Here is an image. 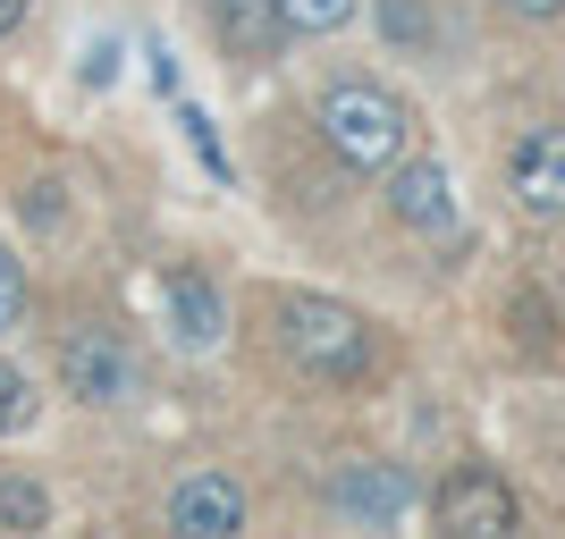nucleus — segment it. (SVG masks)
I'll use <instances>...</instances> for the list:
<instances>
[{
  "instance_id": "obj_1",
  "label": "nucleus",
  "mask_w": 565,
  "mask_h": 539,
  "mask_svg": "<svg viewBox=\"0 0 565 539\" xmlns=\"http://www.w3.org/2000/svg\"><path fill=\"white\" fill-rule=\"evenodd\" d=\"M321 143L363 177H388L414 152V110L397 94H380V85H330L321 94Z\"/></svg>"
},
{
  "instance_id": "obj_2",
  "label": "nucleus",
  "mask_w": 565,
  "mask_h": 539,
  "mask_svg": "<svg viewBox=\"0 0 565 539\" xmlns=\"http://www.w3.org/2000/svg\"><path fill=\"white\" fill-rule=\"evenodd\" d=\"M279 337L312 379H363L372 371V321L354 304H338V295H287Z\"/></svg>"
},
{
  "instance_id": "obj_3",
  "label": "nucleus",
  "mask_w": 565,
  "mask_h": 539,
  "mask_svg": "<svg viewBox=\"0 0 565 539\" xmlns=\"http://www.w3.org/2000/svg\"><path fill=\"white\" fill-rule=\"evenodd\" d=\"M430 515H439V531H472V539H498V531H515L523 522V506H515V489L498 481L490 464H465L448 481V489L430 497Z\"/></svg>"
},
{
  "instance_id": "obj_4",
  "label": "nucleus",
  "mask_w": 565,
  "mask_h": 539,
  "mask_svg": "<svg viewBox=\"0 0 565 539\" xmlns=\"http://www.w3.org/2000/svg\"><path fill=\"white\" fill-rule=\"evenodd\" d=\"M507 194L532 219H565V127H532L507 152Z\"/></svg>"
},
{
  "instance_id": "obj_5",
  "label": "nucleus",
  "mask_w": 565,
  "mask_h": 539,
  "mask_svg": "<svg viewBox=\"0 0 565 539\" xmlns=\"http://www.w3.org/2000/svg\"><path fill=\"white\" fill-rule=\"evenodd\" d=\"M388 219L414 228V236H448L456 228V177H448V161H414V152H405V161L388 169Z\"/></svg>"
},
{
  "instance_id": "obj_6",
  "label": "nucleus",
  "mask_w": 565,
  "mask_h": 539,
  "mask_svg": "<svg viewBox=\"0 0 565 539\" xmlns=\"http://www.w3.org/2000/svg\"><path fill=\"white\" fill-rule=\"evenodd\" d=\"M169 531H186V539H236V531H245V489H236L228 472H186V481L169 489Z\"/></svg>"
},
{
  "instance_id": "obj_7",
  "label": "nucleus",
  "mask_w": 565,
  "mask_h": 539,
  "mask_svg": "<svg viewBox=\"0 0 565 539\" xmlns=\"http://www.w3.org/2000/svg\"><path fill=\"white\" fill-rule=\"evenodd\" d=\"M127 388H136V354L118 346L110 328H85L68 346V397L76 405H118Z\"/></svg>"
},
{
  "instance_id": "obj_8",
  "label": "nucleus",
  "mask_w": 565,
  "mask_h": 539,
  "mask_svg": "<svg viewBox=\"0 0 565 539\" xmlns=\"http://www.w3.org/2000/svg\"><path fill=\"white\" fill-rule=\"evenodd\" d=\"M169 337L186 354H212L220 337H228V295H220L203 270H178V279H169Z\"/></svg>"
},
{
  "instance_id": "obj_9",
  "label": "nucleus",
  "mask_w": 565,
  "mask_h": 539,
  "mask_svg": "<svg viewBox=\"0 0 565 539\" xmlns=\"http://www.w3.org/2000/svg\"><path fill=\"white\" fill-rule=\"evenodd\" d=\"M338 515L347 522H405L414 515V481L397 464H354V472H338Z\"/></svg>"
},
{
  "instance_id": "obj_10",
  "label": "nucleus",
  "mask_w": 565,
  "mask_h": 539,
  "mask_svg": "<svg viewBox=\"0 0 565 539\" xmlns=\"http://www.w3.org/2000/svg\"><path fill=\"white\" fill-rule=\"evenodd\" d=\"M212 18H220V43L236 51V60H270L279 51V0H212Z\"/></svg>"
},
{
  "instance_id": "obj_11",
  "label": "nucleus",
  "mask_w": 565,
  "mask_h": 539,
  "mask_svg": "<svg viewBox=\"0 0 565 539\" xmlns=\"http://www.w3.org/2000/svg\"><path fill=\"white\" fill-rule=\"evenodd\" d=\"M43 522H51V489L25 481V472H9L0 481V531H43Z\"/></svg>"
},
{
  "instance_id": "obj_12",
  "label": "nucleus",
  "mask_w": 565,
  "mask_h": 539,
  "mask_svg": "<svg viewBox=\"0 0 565 539\" xmlns=\"http://www.w3.org/2000/svg\"><path fill=\"white\" fill-rule=\"evenodd\" d=\"M372 18L397 51H430V9L423 0H372Z\"/></svg>"
},
{
  "instance_id": "obj_13",
  "label": "nucleus",
  "mask_w": 565,
  "mask_h": 539,
  "mask_svg": "<svg viewBox=\"0 0 565 539\" xmlns=\"http://www.w3.org/2000/svg\"><path fill=\"white\" fill-rule=\"evenodd\" d=\"M363 0H279V25L287 34H338Z\"/></svg>"
},
{
  "instance_id": "obj_14",
  "label": "nucleus",
  "mask_w": 565,
  "mask_h": 539,
  "mask_svg": "<svg viewBox=\"0 0 565 539\" xmlns=\"http://www.w3.org/2000/svg\"><path fill=\"white\" fill-rule=\"evenodd\" d=\"M25 422H34V379H25L18 363L0 354V439H18Z\"/></svg>"
},
{
  "instance_id": "obj_15",
  "label": "nucleus",
  "mask_w": 565,
  "mask_h": 539,
  "mask_svg": "<svg viewBox=\"0 0 565 539\" xmlns=\"http://www.w3.org/2000/svg\"><path fill=\"white\" fill-rule=\"evenodd\" d=\"M18 321H25V261L0 245V337H9Z\"/></svg>"
},
{
  "instance_id": "obj_16",
  "label": "nucleus",
  "mask_w": 565,
  "mask_h": 539,
  "mask_svg": "<svg viewBox=\"0 0 565 539\" xmlns=\"http://www.w3.org/2000/svg\"><path fill=\"white\" fill-rule=\"evenodd\" d=\"M25 219H34V228H60V186H51V177L25 186Z\"/></svg>"
},
{
  "instance_id": "obj_17",
  "label": "nucleus",
  "mask_w": 565,
  "mask_h": 539,
  "mask_svg": "<svg viewBox=\"0 0 565 539\" xmlns=\"http://www.w3.org/2000/svg\"><path fill=\"white\" fill-rule=\"evenodd\" d=\"M515 18H565V0H507Z\"/></svg>"
},
{
  "instance_id": "obj_18",
  "label": "nucleus",
  "mask_w": 565,
  "mask_h": 539,
  "mask_svg": "<svg viewBox=\"0 0 565 539\" xmlns=\"http://www.w3.org/2000/svg\"><path fill=\"white\" fill-rule=\"evenodd\" d=\"M18 18H25V0H0V34H9Z\"/></svg>"
}]
</instances>
